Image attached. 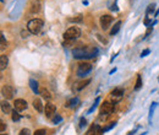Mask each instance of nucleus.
Wrapping results in <instances>:
<instances>
[{
    "label": "nucleus",
    "instance_id": "obj_1",
    "mask_svg": "<svg viewBox=\"0 0 159 135\" xmlns=\"http://www.w3.org/2000/svg\"><path fill=\"white\" fill-rule=\"evenodd\" d=\"M98 54V48L93 46H82L75 48L72 50V56L75 59H86V58H93Z\"/></svg>",
    "mask_w": 159,
    "mask_h": 135
},
{
    "label": "nucleus",
    "instance_id": "obj_2",
    "mask_svg": "<svg viewBox=\"0 0 159 135\" xmlns=\"http://www.w3.org/2000/svg\"><path fill=\"white\" fill-rule=\"evenodd\" d=\"M42 26H43V21L41 19H32L27 23V30H28L30 33L37 34L39 31H41Z\"/></svg>",
    "mask_w": 159,
    "mask_h": 135
},
{
    "label": "nucleus",
    "instance_id": "obj_3",
    "mask_svg": "<svg viewBox=\"0 0 159 135\" xmlns=\"http://www.w3.org/2000/svg\"><path fill=\"white\" fill-rule=\"evenodd\" d=\"M81 36V30L78 27H70V28L64 33V39L65 40H75Z\"/></svg>",
    "mask_w": 159,
    "mask_h": 135
},
{
    "label": "nucleus",
    "instance_id": "obj_4",
    "mask_svg": "<svg viewBox=\"0 0 159 135\" xmlns=\"http://www.w3.org/2000/svg\"><path fill=\"white\" fill-rule=\"evenodd\" d=\"M115 111V103H111V102H104L100 107V117L103 116H109L113 112Z\"/></svg>",
    "mask_w": 159,
    "mask_h": 135
},
{
    "label": "nucleus",
    "instance_id": "obj_5",
    "mask_svg": "<svg viewBox=\"0 0 159 135\" xmlns=\"http://www.w3.org/2000/svg\"><path fill=\"white\" fill-rule=\"evenodd\" d=\"M92 70V64L91 63H87V62H85V63H81L78 65V68H77V76H85V75H87L89 71Z\"/></svg>",
    "mask_w": 159,
    "mask_h": 135
},
{
    "label": "nucleus",
    "instance_id": "obj_6",
    "mask_svg": "<svg viewBox=\"0 0 159 135\" xmlns=\"http://www.w3.org/2000/svg\"><path fill=\"white\" fill-rule=\"evenodd\" d=\"M1 93H3V96L6 98V100H11V98H14V94H15V88L10 86V85H6L1 88Z\"/></svg>",
    "mask_w": 159,
    "mask_h": 135
},
{
    "label": "nucleus",
    "instance_id": "obj_7",
    "mask_svg": "<svg viewBox=\"0 0 159 135\" xmlns=\"http://www.w3.org/2000/svg\"><path fill=\"white\" fill-rule=\"evenodd\" d=\"M123 96H124V88H121V87L114 88V90L111 91V100H113L114 103H116V102L120 101V100L123 98Z\"/></svg>",
    "mask_w": 159,
    "mask_h": 135
},
{
    "label": "nucleus",
    "instance_id": "obj_8",
    "mask_svg": "<svg viewBox=\"0 0 159 135\" xmlns=\"http://www.w3.org/2000/svg\"><path fill=\"white\" fill-rule=\"evenodd\" d=\"M111 22H113V16H110V15H103V16H100V27L104 31L109 28V26H110Z\"/></svg>",
    "mask_w": 159,
    "mask_h": 135
},
{
    "label": "nucleus",
    "instance_id": "obj_9",
    "mask_svg": "<svg viewBox=\"0 0 159 135\" xmlns=\"http://www.w3.org/2000/svg\"><path fill=\"white\" fill-rule=\"evenodd\" d=\"M14 107H15V111L22 112V111H25L26 108H27V102H26L25 100H22V98H17L14 102Z\"/></svg>",
    "mask_w": 159,
    "mask_h": 135
},
{
    "label": "nucleus",
    "instance_id": "obj_10",
    "mask_svg": "<svg viewBox=\"0 0 159 135\" xmlns=\"http://www.w3.org/2000/svg\"><path fill=\"white\" fill-rule=\"evenodd\" d=\"M55 111H56V107H55V104H53V103H47L45 104V110H44V113H45V116L48 117V118H50L53 114L55 113Z\"/></svg>",
    "mask_w": 159,
    "mask_h": 135
},
{
    "label": "nucleus",
    "instance_id": "obj_11",
    "mask_svg": "<svg viewBox=\"0 0 159 135\" xmlns=\"http://www.w3.org/2000/svg\"><path fill=\"white\" fill-rule=\"evenodd\" d=\"M39 10H41V3H39L38 0H32L31 4H30V11L33 12V14H36Z\"/></svg>",
    "mask_w": 159,
    "mask_h": 135
},
{
    "label": "nucleus",
    "instance_id": "obj_12",
    "mask_svg": "<svg viewBox=\"0 0 159 135\" xmlns=\"http://www.w3.org/2000/svg\"><path fill=\"white\" fill-rule=\"evenodd\" d=\"M33 107H34V110L37 112H39V113L43 112V103L39 98H34L33 100Z\"/></svg>",
    "mask_w": 159,
    "mask_h": 135
},
{
    "label": "nucleus",
    "instance_id": "obj_13",
    "mask_svg": "<svg viewBox=\"0 0 159 135\" xmlns=\"http://www.w3.org/2000/svg\"><path fill=\"white\" fill-rule=\"evenodd\" d=\"M1 111H3V113H5V114L12 113L11 104H10L9 102H6V101H3V102H1Z\"/></svg>",
    "mask_w": 159,
    "mask_h": 135
},
{
    "label": "nucleus",
    "instance_id": "obj_14",
    "mask_svg": "<svg viewBox=\"0 0 159 135\" xmlns=\"http://www.w3.org/2000/svg\"><path fill=\"white\" fill-rule=\"evenodd\" d=\"M7 63H9L7 57L5 56V54H1V56H0V69L4 70L5 68L7 66Z\"/></svg>",
    "mask_w": 159,
    "mask_h": 135
},
{
    "label": "nucleus",
    "instance_id": "obj_15",
    "mask_svg": "<svg viewBox=\"0 0 159 135\" xmlns=\"http://www.w3.org/2000/svg\"><path fill=\"white\" fill-rule=\"evenodd\" d=\"M78 98L77 97H74V98H71V100H69L68 102H66V107H69V108H74V107H76L77 104H78Z\"/></svg>",
    "mask_w": 159,
    "mask_h": 135
},
{
    "label": "nucleus",
    "instance_id": "obj_16",
    "mask_svg": "<svg viewBox=\"0 0 159 135\" xmlns=\"http://www.w3.org/2000/svg\"><path fill=\"white\" fill-rule=\"evenodd\" d=\"M121 21H117L114 26H113V28H111V31H110V36H114V34H116L117 32H119V30H120V27H121Z\"/></svg>",
    "mask_w": 159,
    "mask_h": 135
},
{
    "label": "nucleus",
    "instance_id": "obj_17",
    "mask_svg": "<svg viewBox=\"0 0 159 135\" xmlns=\"http://www.w3.org/2000/svg\"><path fill=\"white\" fill-rule=\"evenodd\" d=\"M91 82V79H87V80H85V81H81V82H78L77 84V86H76V90L77 91H80V90H82V88H85L88 84Z\"/></svg>",
    "mask_w": 159,
    "mask_h": 135
},
{
    "label": "nucleus",
    "instance_id": "obj_18",
    "mask_svg": "<svg viewBox=\"0 0 159 135\" xmlns=\"http://www.w3.org/2000/svg\"><path fill=\"white\" fill-rule=\"evenodd\" d=\"M39 93H41L45 100H50L51 98V94H50V92L47 88H41V90H39Z\"/></svg>",
    "mask_w": 159,
    "mask_h": 135
},
{
    "label": "nucleus",
    "instance_id": "obj_19",
    "mask_svg": "<svg viewBox=\"0 0 159 135\" xmlns=\"http://www.w3.org/2000/svg\"><path fill=\"white\" fill-rule=\"evenodd\" d=\"M30 86H31V88H32V91L34 92V93H37L39 90H38V82L36 80H33V79H31L30 80Z\"/></svg>",
    "mask_w": 159,
    "mask_h": 135
},
{
    "label": "nucleus",
    "instance_id": "obj_20",
    "mask_svg": "<svg viewBox=\"0 0 159 135\" xmlns=\"http://www.w3.org/2000/svg\"><path fill=\"white\" fill-rule=\"evenodd\" d=\"M69 21H71V22H81L82 21V15H81V14H78V15H76L75 17H69Z\"/></svg>",
    "mask_w": 159,
    "mask_h": 135
},
{
    "label": "nucleus",
    "instance_id": "obj_21",
    "mask_svg": "<svg viewBox=\"0 0 159 135\" xmlns=\"http://www.w3.org/2000/svg\"><path fill=\"white\" fill-rule=\"evenodd\" d=\"M154 4H151V5H148V8H147V11H146V15H147V16H146V17H149V15H151V14L154 11Z\"/></svg>",
    "mask_w": 159,
    "mask_h": 135
},
{
    "label": "nucleus",
    "instance_id": "obj_22",
    "mask_svg": "<svg viewBox=\"0 0 159 135\" xmlns=\"http://www.w3.org/2000/svg\"><path fill=\"white\" fill-rule=\"evenodd\" d=\"M11 118H12V120H14V122H19L20 118H21V116H20L16 111H12V113H11Z\"/></svg>",
    "mask_w": 159,
    "mask_h": 135
},
{
    "label": "nucleus",
    "instance_id": "obj_23",
    "mask_svg": "<svg viewBox=\"0 0 159 135\" xmlns=\"http://www.w3.org/2000/svg\"><path fill=\"white\" fill-rule=\"evenodd\" d=\"M141 86H142V77H141V75H137V81H136L135 90H140Z\"/></svg>",
    "mask_w": 159,
    "mask_h": 135
},
{
    "label": "nucleus",
    "instance_id": "obj_24",
    "mask_svg": "<svg viewBox=\"0 0 159 135\" xmlns=\"http://www.w3.org/2000/svg\"><path fill=\"white\" fill-rule=\"evenodd\" d=\"M115 124H116V123H109V125H107V127H103V128H102V131H103V133H105V131L110 130L111 128H114V127H115Z\"/></svg>",
    "mask_w": 159,
    "mask_h": 135
},
{
    "label": "nucleus",
    "instance_id": "obj_25",
    "mask_svg": "<svg viewBox=\"0 0 159 135\" xmlns=\"http://www.w3.org/2000/svg\"><path fill=\"white\" fill-rule=\"evenodd\" d=\"M99 101H100V98H99V97H97V100H96V102L93 103V106H92V107L89 108V110H88V113H92V112H93V111H94V108L97 107V104L99 103Z\"/></svg>",
    "mask_w": 159,
    "mask_h": 135
},
{
    "label": "nucleus",
    "instance_id": "obj_26",
    "mask_svg": "<svg viewBox=\"0 0 159 135\" xmlns=\"http://www.w3.org/2000/svg\"><path fill=\"white\" fill-rule=\"evenodd\" d=\"M45 134H47V130L45 129H38V130L34 131L33 135H45Z\"/></svg>",
    "mask_w": 159,
    "mask_h": 135
},
{
    "label": "nucleus",
    "instance_id": "obj_27",
    "mask_svg": "<svg viewBox=\"0 0 159 135\" xmlns=\"http://www.w3.org/2000/svg\"><path fill=\"white\" fill-rule=\"evenodd\" d=\"M7 47V42L5 40V37H4V34L1 33V49H5Z\"/></svg>",
    "mask_w": 159,
    "mask_h": 135
},
{
    "label": "nucleus",
    "instance_id": "obj_28",
    "mask_svg": "<svg viewBox=\"0 0 159 135\" xmlns=\"http://www.w3.org/2000/svg\"><path fill=\"white\" fill-rule=\"evenodd\" d=\"M20 135H31V131H30V129L25 128V129H22V130L20 131Z\"/></svg>",
    "mask_w": 159,
    "mask_h": 135
},
{
    "label": "nucleus",
    "instance_id": "obj_29",
    "mask_svg": "<svg viewBox=\"0 0 159 135\" xmlns=\"http://www.w3.org/2000/svg\"><path fill=\"white\" fill-rule=\"evenodd\" d=\"M61 117L59 116V114H56L55 117H54V119H53V122H54V124H58V123H60V122H61Z\"/></svg>",
    "mask_w": 159,
    "mask_h": 135
},
{
    "label": "nucleus",
    "instance_id": "obj_30",
    "mask_svg": "<svg viewBox=\"0 0 159 135\" xmlns=\"http://www.w3.org/2000/svg\"><path fill=\"white\" fill-rule=\"evenodd\" d=\"M152 31H153V26H149L148 28H147V31H146V33H144V36H143V37H144V38H146V37H148V36L151 34V32H152Z\"/></svg>",
    "mask_w": 159,
    "mask_h": 135
},
{
    "label": "nucleus",
    "instance_id": "obj_31",
    "mask_svg": "<svg viewBox=\"0 0 159 135\" xmlns=\"http://www.w3.org/2000/svg\"><path fill=\"white\" fill-rule=\"evenodd\" d=\"M157 104H158V103H153L152 107L149 108V120H151V118H152V116H153V111H154V108H155Z\"/></svg>",
    "mask_w": 159,
    "mask_h": 135
},
{
    "label": "nucleus",
    "instance_id": "obj_32",
    "mask_svg": "<svg viewBox=\"0 0 159 135\" xmlns=\"http://www.w3.org/2000/svg\"><path fill=\"white\" fill-rule=\"evenodd\" d=\"M86 123H87V122H86V119H85V118H81V120H80V127H81V128H83V127L86 125Z\"/></svg>",
    "mask_w": 159,
    "mask_h": 135
},
{
    "label": "nucleus",
    "instance_id": "obj_33",
    "mask_svg": "<svg viewBox=\"0 0 159 135\" xmlns=\"http://www.w3.org/2000/svg\"><path fill=\"white\" fill-rule=\"evenodd\" d=\"M149 52H151L149 49H144V50L141 53V57H142V58H143V57H146V56H147V54H149Z\"/></svg>",
    "mask_w": 159,
    "mask_h": 135
},
{
    "label": "nucleus",
    "instance_id": "obj_34",
    "mask_svg": "<svg viewBox=\"0 0 159 135\" xmlns=\"http://www.w3.org/2000/svg\"><path fill=\"white\" fill-rule=\"evenodd\" d=\"M0 124H1V125H0V130H1V133H4V130H5L6 125H5L4 122H0Z\"/></svg>",
    "mask_w": 159,
    "mask_h": 135
},
{
    "label": "nucleus",
    "instance_id": "obj_35",
    "mask_svg": "<svg viewBox=\"0 0 159 135\" xmlns=\"http://www.w3.org/2000/svg\"><path fill=\"white\" fill-rule=\"evenodd\" d=\"M1 135H7V134H4V133H3V134H1Z\"/></svg>",
    "mask_w": 159,
    "mask_h": 135
}]
</instances>
